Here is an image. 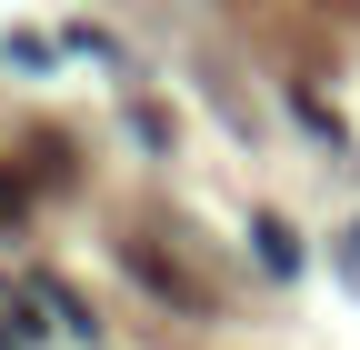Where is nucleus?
Here are the masks:
<instances>
[{"label":"nucleus","mask_w":360,"mask_h":350,"mask_svg":"<svg viewBox=\"0 0 360 350\" xmlns=\"http://www.w3.org/2000/svg\"><path fill=\"white\" fill-rule=\"evenodd\" d=\"M250 240H260V271H300V240H290V221H250Z\"/></svg>","instance_id":"1"},{"label":"nucleus","mask_w":360,"mask_h":350,"mask_svg":"<svg viewBox=\"0 0 360 350\" xmlns=\"http://www.w3.org/2000/svg\"><path fill=\"white\" fill-rule=\"evenodd\" d=\"M130 260H141V280H150V290H170V300H191V311H200V280L180 271V260H160V250H130Z\"/></svg>","instance_id":"2"},{"label":"nucleus","mask_w":360,"mask_h":350,"mask_svg":"<svg viewBox=\"0 0 360 350\" xmlns=\"http://www.w3.org/2000/svg\"><path fill=\"white\" fill-rule=\"evenodd\" d=\"M0 221H20V181H0Z\"/></svg>","instance_id":"3"}]
</instances>
